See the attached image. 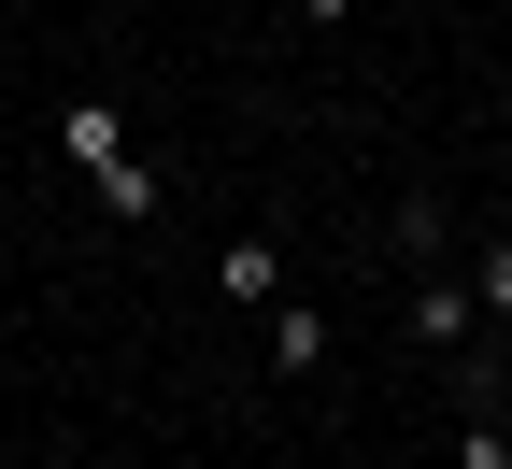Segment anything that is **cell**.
<instances>
[{"label":"cell","instance_id":"8","mask_svg":"<svg viewBox=\"0 0 512 469\" xmlns=\"http://www.w3.org/2000/svg\"><path fill=\"white\" fill-rule=\"evenodd\" d=\"M470 299H484V313L512 327V242H484V285H470Z\"/></svg>","mask_w":512,"mask_h":469},{"label":"cell","instance_id":"4","mask_svg":"<svg viewBox=\"0 0 512 469\" xmlns=\"http://www.w3.org/2000/svg\"><path fill=\"white\" fill-rule=\"evenodd\" d=\"M399 271H456V228H441V199H399V228H384Z\"/></svg>","mask_w":512,"mask_h":469},{"label":"cell","instance_id":"2","mask_svg":"<svg viewBox=\"0 0 512 469\" xmlns=\"http://www.w3.org/2000/svg\"><path fill=\"white\" fill-rule=\"evenodd\" d=\"M470 327H484V299H470V271H413V342H427V356H456Z\"/></svg>","mask_w":512,"mask_h":469},{"label":"cell","instance_id":"1","mask_svg":"<svg viewBox=\"0 0 512 469\" xmlns=\"http://www.w3.org/2000/svg\"><path fill=\"white\" fill-rule=\"evenodd\" d=\"M57 157H72V171H86V185H100V171H114V157H143V143H128V114H114V100H100V86H86V100H57Z\"/></svg>","mask_w":512,"mask_h":469},{"label":"cell","instance_id":"5","mask_svg":"<svg viewBox=\"0 0 512 469\" xmlns=\"http://www.w3.org/2000/svg\"><path fill=\"white\" fill-rule=\"evenodd\" d=\"M214 285H228L242 313H271V299H285V242H228V256H214Z\"/></svg>","mask_w":512,"mask_h":469},{"label":"cell","instance_id":"3","mask_svg":"<svg viewBox=\"0 0 512 469\" xmlns=\"http://www.w3.org/2000/svg\"><path fill=\"white\" fill-rule=\"evenodd\" d=\"M271 370H285V384L328 370V313H313V299H271Z\"/></svg>","mask_w":512,"mask_h":469},{"label":"cell","instance_id":"7","mask_svg":"<svg viewBox=\"0 0 512 469\" xmlns=\"http://www.w3.org/2000/svg\"><path fill=\"white\" fill-rule=\"evenodd\" d=\"M456 469H512V427H498V413H470V427H456Z\"/></svg>","mask_w":512,"mask_h":469},{"label":"cell","instance_id":"9","mask_svg":"<svg viewBox=\"0 0 512 469\" xmlns=\"http://www.w3.org/2000/svg\"><path fill=\"white\" fill-rule=\"evenodd\" d=\"M299 15H356V0H299Z\"/></svg>","mask_w":512,"mask_h":469},{"label":"cell","instance_id":"6","mask_svg":"<svg viewBox=\"0 0 512 469\" xmlns=\"http://www.w3.org/2000/svg\"><path fill=\"white\" fill-rule=\"evenodd\" d=\"M100 214H128V228H157V157H114V171H100Z\"/></svg>","mask_w":512,"mask_h":469}]
</instances>
